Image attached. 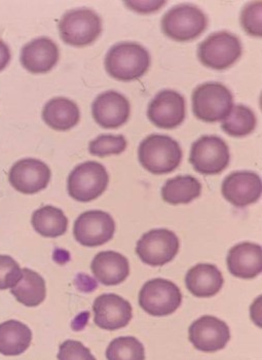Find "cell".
<instances>
[{
	"label": "cell",
	"instance_id": "836d02e7",
	"mask_svg": "<svg viewBox=\"0 0 262 360\" xmlns=\"http://www.w3.org/2000/svg\"><path fill=\"white\" fill-rule=\"evenodd\" d=\"M11 61V51L6 42L0 39V71L4 70Z\"/></svg>",
	"mask_w": 262,
	"mask_h": 360
},
{
	"label": "cell",
	"instance_id": "ac0fdd59",
	"mask_svg": "<svg viewBox=\"0 0 262 360\" xmlns=\"http://www.w3.org/2000/svg\"><path fill=\"white\" fill-rule=\"evenodd\" d=\"M59 61V48L48 37H39L23 46L21 63L31 73H46Z\"/></svg>",
	"mask_w": 262,
	"mask_h": 360
},
{
	"label": "cell",
	"instance_id": "603a6c76",
	"mask_svg": "<svg viewBox=\"0 0 262 360\" xmlns=\"http://www.w3.org/2000/svg\"><path fill=\"white\" fill-rule=\"evenodd\" d=\"M32 341V332L26 324L8 320L0 324V354L17 356L25 352Z\"/></svg>",
	"mask_w": 262,
	"mask_h": 360
},
{
	"label": "cell",
	"instance_id": "4316f807",
	"mask_svg": "<svg viewBox=\"0 0 262 360\" xmlns=\"http://www.w3.org/2000/svg\"><path fill=\"white\" fill-rule=\"evenodd\" d=\"M256 127V117L247 106H232L228 117L222 123V130L232 137H244L251 134Z\"/></svg>",
	"mask_w": 262,
	"mask_h": 360
},
{
	"label": "cell",
	"instance_id": "484cf974",
	"mask_svg": "<svg viewBox=\"0 0 262 360\" xmlns=\"http://www.w3.org/2000/svg\"><path fill=\"white\" fill-rule=\"evenodd\" d=\"M31 224L42 237L57 238L67 231L68 219L61 209L48 205L33 213Z\"/></svg>",
	"mask_w": 262,
	"mask_h": 360
},
{
	"label": "cell",
	"instance_id": "2e32d148",
	"mask_svg": "<svg viewBox=\"0 0 262 360\" xmlns=\"http://www.w3.org/2000/svg\"><path fill=\"white\" fill-rule=\"evenodd\" d=\"M95 323L102 330H117L130 323L133 317L131 304L114 293H106L95 300L93 305Z\"/></svg>",
	"mask_w": 262,
	"mask_h": 360
},
{
	"label": "cell",
	"instance_id": "52a82bcc",
	"mask_svg": "<svg viewBox=\"0 0 262 360\" xmlns=\"http://www.w3.org/2000/svg\"><path fill=\"white\" fill-rule=\"evenodd\" d=\"M110 182L107 170L98 162H84L68 177V194L79 202L93 201L105 192Z\"/></svg>",
	"mask_w": 262,
	"mask_h": 360
},
{
	"label": "cell",
	"instance_id": "30bf717a",
	"mask_svg": "<svg viewBox=\"0 0 262 360\" xmlns=\"http://www.w3.org/2000/svg\"><path fill=\"white\" fill-rule=\"evenodd\" d=\"M179 248V239L174 232L166 229H155L145 233L137 242L136 252L144 264L162 266L173 261Z\"/></svg>",
	"mask_w": 262,
	"mask_h": 360
},
{
	"label": "cell",
	"instance_id": "d6986e66",
	"mask_svg": "<svg viewBox=\"0 0 262 360\" xmlns=\"http://www.w3.org/2000/svg\"><path fill=\"white\" fill-rule=\"evenodd\" d=\"M228 271L235 277L253 279L262 271V250L258 244L243 242L228 251Z\"/></svg>",
	"mask_w": 262,
	"mask_h": 360
},
{
	"label": "cell",
	"instance_id": "8992f818",
	"mask_svg": "<svg viewBox=\"0 0 262 360\" xmlns=\"http://www.w3.org/2000/svg\"><path fill=\"white\" fill-rule=\"evenodd\" d=\"M243 52L241 41L228 31L209 35L199 46V61L215 70H224L234 65Z\"/></svg>",
	"mask_w": 262,
	"mask_h": 360
},
{
	"label": "cell",
	"instance_id": "83f0119b",
	"mask_svg": "<svg viewBox=\"0 0 262 360\" xmlns=\"http://www.w3.org/2000/svg\"><path fill=\"white\" fill-rule=\"evenodd\" d=\"M107 360H145L143 344L134 337L113 340L106 350Z\"/></svg>",
	"mask_w": 262,
	"mask_h": 360
},
{
	"label": "cell",
	"instance_id": "f546056e",
	"mask_svg": "<svg viewBox=\"0 0 262 360\" xmlns=\"http://www.w3.org/2000/svg\"><path fill=\"white\" fill-rule=\"evenodd\" d=\"M241 24L251 37H261V1L250 2L244 6L241 13Z\"/></svg>",
	"mask_w": 262,
	"mask_h": 360
},
{
	"label": "cell",
	"instance_id": "ffe728a7",
	"mask_svg": "<svg viewBox=\"0 0 262 360\" xmlns=\"http://www.w3.org/2000/svg\"><path fill=\"white\" fill-rule=\"evenodd\" d=\"M91 269L98 281L107 286L119 285L130 275L128 259L115 251L98 253L91 264Z\"/></svg>",
	"mask_w": 262,
	"mask_h": 360
},
{
	"label": "cell",
	"instance_id": "44dd1931",
	"mask_svg": "<svg viewBox=\"0 0 262 360\" xmlns=\"http://www.w3.org/2000/svg\"><path fill=\"white\" fill-rule=\"evenodd\" d=\"M186 288L197 297H212L221 290L224 280L221 271L212 264H197L185 277Z\"/></svg>",
	"mask_w": 262,
	"mask_h": 360
},
{
	"label": "cell",
	"instance_id": "5b68a950",
	"mask_svg": "<svg viewBox=\"0 0 262 360\" xmlns=\"http://www.w3.org/2000/svg\"><path fill=\"white\" fill-rule=\"evenodd\" d=\"M101 18L88 8L71 10L59 22L60 37L70 46H89L101 34Z\"/></svg>",
	"mask_w": 262,
	"mask_h": 360
},
{
	"label": "cell",
	"instance_id": "5bb4252c",
	"mask_svg": "<svg viewBox=\"0 0 262 360\" xmlns=\"http://www.w3.org/2000/svg\"><path fill=\"white\" fill-rule=\"evenodd\" d=\"M190 343L203 352H216L222 350L230 340V330L228 324L217 317H201L190 326Z\"/></svg>",
	"mask_w": 262,
	"mask_h": 360
},
{
	"label": "cell",
	"instance_id": "6da1fadb",
	"mask_svg": "<svg viewBox=\"0 0 262 360\" xmlns=\"http://www.w3.org/2000/svg\"><path fill=\"white\" fill-rule=\"evenodd\" d=\"M150 66V53L137 42H119L105 57V70L117 81H136L148 72Z\"/></svg>",
	"mask_w": 262,
	"mask_h": 360
},
{
	"label": "cell",
	"instance_id": "7402d4cb",
	"mask_svg": "<svg viewBox=\"0 0 262 360\" xmlns=\"http://www.w3.org/2000/svg\"><path fill=\"white\" fill-rule=\"evenodd\" d=\"M42 119L54 130L67 131L77 125L81 119V111L72 100L64 97L53 98L44 105Z\"/></svg>",
	"mask_w": 262,
	"mask_h": 360
},
{
	"label": "cell",
	"instance_id": "f1b7e54d",
	"mask_svg": "<svg viewBox=\"0 0 262 360\" xmlns=\"http://www.w3.org/2000/svg\"><path fill=\"white\" fill-rule=\"evenodd\" d=\"M126 140L123 135H100L89 144V152L98 157L119 155L126 150Z\"/></svg>",
	"mask_w": 262,
	"mask_h": 360
},
{
	"label": "cell",
	"instance_id": "8fae6325",
	"mask_svg": "<svg viewBox=\"0 0 262 360\" xmlns=\"http://www.w3.org/2000/svg\"><path fill=\"white\" fill-rule=\"evenodd\" d=\"M115 221L107 212L91 210L77 217L73 226L75 240L86 248H98L112 239Z\"/></svg>",
	"mask_w": 262,
	"mask_h": 360
},
{
	"label": "cell",
	"instance_id": "d4e9b609",
	"mask_svg": "<svg viewBox=\"0 0 262 360\" xmlns=\"http://www.w3.org/2000/svg\"><path fill=\"white\" fill-rule=\"evenodd\" d=\"M202 184L192 175H179L166 180L162 188V198L171 205L188 204L201 195Z\"/></svg>",
	"mask_w": 262,
	"mask_h": 360
},
{
	"label": "cell",
	"instance_id": "d6a6232c",
	"mask_svg": "<svg viewBox=\"0 0 262 360\" xmlns=\"http://www.w3.org/2000/svg\"><path fill=\"white\" fill-rule=\"evenodd\" d=\"M124 4L135 12L150 14L159 10L164 4H166V1H126Z\"/></svg>",
	"mask_w": 262,
	"mask_h": 360
},
{
	"label": "cell",
	"instance_id": "3957f363",
	"mask_svg": "<svg viewBox=\"0 0 262 360\" xmlns=\"http://www.w3.org/2000/svg\"><path fill=\"white\" fill-rule=\"evenodd\" d=\"M234 106L232 92L224 84L211 82L197 86L192 93V111L206 123L224 121Z\"/></svg>",
	"mask_w": 262,
	"mask_h": 360
},
{
	"label": "cell",
	"instance_id": "7c38bea8",
	"mask_svg": "<svg viewBox=\"0 0 262 360\" xmlns=\"http://www.w3.org/2000/svg\"><path fill=\"white\" fill-rule=\"evenodd\" d=\"M50 167L37 159L20 160L11 168L8 180L13 188L25 195L41 192L50 184Z\"/></svg>",
	"mask_w": 262,
	"mask_h": 360
},
{
	"label": "cell",
	"instance_id": "e575fe53",
	"mask_svg": "<svg viewBox=\"0 0 262 360\" xmlns=\"http://www.w3.org/2000/svg\"><path fill=\"white\" fill-rule=\"evenodd\" d=\"M251 317H252L254 323H256L258 326H261V302L258 304V306H257V310L255 304L253 303L252 307H251Z\"/></svg>",
	"mask_w": 262,
	"mask_h": 360
},
{
	"label": "cell",
	"instance_id": "9c48e42d",
	"mask_svg": "<svg viewBox=\"0 0 262 360\" xmlns=\"http://www.w3.org/2000/svg\"><path fill=\"white\" fill-rule=\"evenodd\" d=\"M230 161V148L221 137L206 135L192 143L190 162L201 174H219L228 168Z\"/></svg>",
	"mask_w": 262,
	"mask_h": 360
},
{
	"label": "cell",
	"instance_id": "cb8c5ba5",
	"mask_svg": "<svg viewBox=\"0 0 262 360\" xmlns=\"http://www.w3.org/2000/svg\"><path fill=\"white\" fill-rule=\"evenodd\" d=\"M11 292L22 305L37 307L46 299V281L34 271L22 269V278Z\"/></svg>",
	"mask_w": 262,
	"mask_h": 360
},
{
	"label": "cell",
	"instance_id": "7a4b0ae2",
	"mask_svg": "<svg viewBox=\"0 0 262 360\" xmlns=\"http://www.w3.org/2000/svg\"><path fill=\"white\" fill-rule=\"evenodd\" d=\"M140 164L152 174H168L178 168L182 150L176 140L166 135L152 134L140 143Z\"/></svg>",
	"mask_w": 262,
	"mask_h": 360
},
{
	"label": "cell",
	"instance_id": "4dcf8cb0",
	"mask_svg": "<svg viewBox=\"0 0 262 360\" xmlns=\"http://www.w3.org/2000/svg\"><path fill=\"white\" fill-rule=\"evenodd\" d=\"M21 278L19 264L8 255H0V290H12Z\"/></svg>",
	"mask_w": 262,
	"mask_h": 360
},
{
	"label": "cell",
	"instance_id": "e0dca14e",
	"mask_svg": "<svg viewBox=\"0 0 262 360\" xmlns=\"http://www.w3.org/2000/svg\"><path fill=\"white\" fill-rule=\"evenodd\" d=\"M130 113V102L115 91L102 93L92 104L93 117L102 128H119L128 121Z\"/></svg>",
	"mask_w": 262,
	"mask_h": 360
},
{
	"label": "cell",
	"instance_id": "9a60e30c",
	"mask_svg": "<svg viewBox=\"0 0 262 360\" xmlns=\"http://www.w3.org/2000/svg\"><path fill=\"white\" fill-rule=\"evenodd\" d=\"M261 179L251 171H237L230 173L222 182V195L226 201L243 208L258 201L261 195Z\"/></svg>",
	"mask_w": 262,
	"mask_h": 360
},
{
	"label": "cell",
	"instance_id": "277c9868",
	"mask_svg": "<svg viewBox=\"0 0 262 360\" xmlns=\"http://www.w3.org/2000/svg\"><path fill=\"white\" fill-rule=\"evenodd\" d=\"M207 25L205 13L192 4L173 6L162 19V30L169 39L176 41H193Z\"/></svg>",
	"mask_w": 262,
	"mask_h": 360
},
{
	"label": "cell",
	"instance_id": "1f68e13d",
	"mask_svg": "<svg viewBox=\"0 0 262 360\" xmlns=\"http://www.w3.org/2000/svg\"><path fill=\"white\" fill-rule=\"evenodd\" d=\"M59 360H96L91 350L83 343L73 340H67L61 344L58 353Z\"/></svg>",
	"mask_w": 262,
	"mask_h": 360
},
{
	"label": "cell",
	"instance_id": "4fadbf2b",
	"mask_svg": "<svg viewBox=\"0 0 262 360\" xmlns=\"http://www.w3.org/2000/svg\"><path fill=\"white\" fill-rule=\"evenodd\" d=\"M185 113V99L173 90L161 91L153 98L148 110V119L153 125L166 130L181 125Z\"/></svg>",
	"mask_w": 262,
	"mask_h": 360
},
{
	"label": "cell",
	"instance_id": "ba28073f",
	"mask_svg": "<svg viewBox=\"0 0 262 360\" xmlns=\"http://www.w3.org/2000/svg\"><path fill=\"white\" fill-rule=\"evenodd\" d=\"M138 301L140 307L152 316H168L181 305L182 293L170 280L157 278L142 286Z\"/></svg>",
	"mask_w": 262,
	"mask_h": 360
}]
</instances>
